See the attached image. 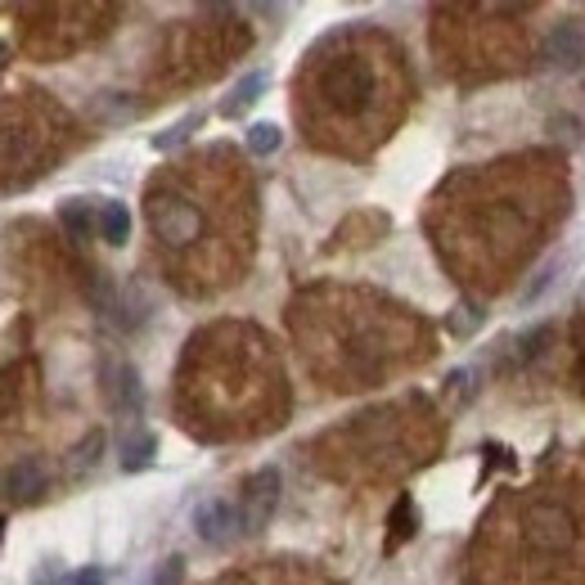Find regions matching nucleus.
Wrapping results in <instances>:
<instances>
[{
  "label": "nucleus",
  "mask_w": 585,
  "mask_h": 585,
  "mask_svg": "<svg viewBox=\"0 0 585 585\" xmlns=\"http://www.w3.org/2000/svg\"><path fill=\"white\" fill-rule=\"evenodd\" d=\"M108 401H114V410L127 419L140 415V379H135L131 365H118V370L108 374Z\"/></svg>",
  "instance_id": "nucleus-18"
},
{
  "label": "nucleus",
  "mask_w": 585,
  "mask_h": 585,
  "mask_svg": "<svg viewBox=\"0 0 585 585\" xmlns=\"http://www.w3.org/2000/svg\"><path fill=\"white\" fill-rule=\"evenodd\" d=\"M212 585H329L320 572L311 568H298V563H258V568H243V572H230Z\"/></svg>",
  "instance_id": "nucleus-16"
},
{
  "label": "nucleus",
  "mask_w": 585,
  "mask_h": 585,
  "mask_svg": "<svg viewBox=\"0 0 585 585\" xmlns=\"http://www.w3.org/2000/svg\"><path fill=\"white\" fill-rule=\"evenodd\" d=\"M59 222H63V230H68L72 239H86V235H91V230L99 226V222H95V216L86 212V203H82V199H72V203H63V207H59Z\"/></svg>",
  "instance_id": "nucleus-22"
},
{
  "label": "nucleus",
  "mask_w": 585,
  "mask_h": 585,
  "mask_svg": "<svg viewBox=\"0 0 585 585\" xmlns=\"http://www.w3.org/2000/svg\"><path fill=\"white\" fill-rule=\"evenodd\" d=\"M216 10H207L203 19H190L171 27L167 50H163V82L167 86H190V82H207L216 77L230 59H239L248 50V27L226 10L222 23H212Z\"/></svg>",
  "instance_id": "nucleus-10"
},
{
  "label": "nucleus",
  "mask_w": 585,
  "mask_h": 585,
  "mask_svg": "<svg viewBox=\"0 0 585 585\" xmlns=\"http://www.w3.org/2000/svg\"><path fill=\"white\" fill-rule=\"evenodd\" d=\"M176 410L180 423L207 442L279 428L288 415V387L271 338L243 320L199 329L176 370Z\"/></svg>",
  "instance_id": "nucleus-5"
},
{
  "label": "nucleus",
  "mask_w": 585,
  "mask_h": 585,
  "mask_svg": "<svg viewBox=\"0 0 585 585\" xmlns=\"http://www.w3.org/2000/svg\"><path fill=\"white\" fill-rule=\"evenodd\" d=\"M279 127L275 122H258V127H248V150L252 154H275L279 150Z\"/></svg>",
  "instance_id": "nucleus-24"
},
{
  "label": "nucleus",
  "mask_w": 585,
  "mask_h": 585,
  "mask_svg": "<svg viewBox=\"0 0 585 585\" xmlns=\"http://www.w3.org/2000/svg\"><path fill=\"white\" fill-rule=\"evenodd\" d=\"M72 144V118L41 91L0 99V190H23L46 176Z\"/></svg>",
  "instance_id": "nucleus-8"
},
{
  "label": "nucleus",
  "mask_w": 585,
  "mask_h": 585,
  "mask_svg": "<svg viewBox=\"0 0 585 585\" xmlns=\"http://www.w3.org/2000/svg\"><path fill=\"white\" fill-rule=\"evenodd\" d=\"M437 446H442V419L432 401L401 396L392 406L347 419L343 428H329L311 446V459L338 482H387L428 464Z\"/></svg>",
  "instance_id": "nucleus-7"
},
{
  "label": "nucleus",
  "mask_w": 585,
  "mask_h": 585,
  "mask_svg": "<svg viewBox=\"0 0 585 585\" xmlns=\"http://www.w3.org/2000/svg\"><path fill=\"white\" fill-rule=\"evenodd\" d=\"M95 222H99V239L104 243H127L131 239V212L122 203H99Z\"/></svg>",
  "instance_id": "nucleus-19"
},
{
  "label": "nucleus",
  "mask_w": 585,
  "mask_h": 585,
  "mask_svg": "<svg viewBox=\"0 0 585 585\" xmlns=\"http://www.w3.org/2000/svg\"><path fill=\"white\" fill-rule=\"evenodd\" d=\"M0 491H5L10 504H36V500L50 491V468H46V459L27 455V459L10 464L5 478H0Z\"/></svg>",
  "instance_id": "nucleus-13"
},
{
  "label": "nucleus",
  "mask_w": 585,
  "mask_h": 585,
  "mask_svg": "<svg viewBox=\"0 0 585 585\" xmlns=\"http://www.w3.org/2000/svg\"><path fill=\"white\" fill-rule=\"evenodd\" d=\"M292 114L307 140L329 154H370L406 118L410 72L396 41L374 27H343L307 55Z\"/></svg>",
  "instance_id": "nucleus-3"
},
{
  "label": "nucleus",
  "mask_w": 585,
  "mask_h": 585,
  "mask_svg": "<svg viewBox=\"0 0 585 585\" xmlns=\"http://www.w3.org/2000/svg\"><path fill=\"white\" fill-rule=\"evenodd\" d=\"M194 527L207 545H230L243 536V518H239V504L235 500H203L199 514H194Z\"/></svg>",
  "instance_id": "nucleus-15"
},
{
  "label": "nucleus",
  "mask_w": 585,
  "mask_h": 585,
  "mask_svg": "<svg viewBox=\"0 0 585 585\" xmlns=\"http://www.w3.org/2000/svg\"><path fill=\"white\" fill-rule=\"evenodd\" d=\"M406 536H415V504H410V496H401L396 500V509H392V536H387V550H396Z\"/></svg>",
  "instance_id": "nucleus-23"
},
{
  "label": "nucleus",
  "mask_w": 585,
  "mask_h": 585,
  "mask_svg": "<svg viewBox=\"0 0 585 585\" xmlns=\"http://www.w3.org/2000/svg\"><path fill=\"white\" fill-rule=\"evenodd\" d=\"M581 55H585V32H581V23H559V27L550 32V41H545V50H540V63H545V68H572Z\"/></svg>",
  "instance_id": "nucleus-17"
},
{
  "label": "nucleus",
  "mask_w": 585,
  "mask_h": 585,
  "mask_svg": "<svg viewBox=\"0 0 585 585\" xmlns=\"http://www.w3.org/2000/svg\"><path fill=\"white\" fill-rule=\"evenodd\" d=\"M68 585H104V572H99V568H86V572H77V576H68Z\"/></svg>",
  "instance_id": "nucleus-27"
},
{
  "label": "nucleus",
  "mask_w": 585,
  "mask_h": 585,
  "mask_svg": "<svg viewBox=\"0 0 585 585\" xmlns=\"http://www.w3.org/2000/svg\"><path fill=\"white\" fill-rule=\"evenodd\" d=\"M239 518H243V536H258L271 514H275V504H279V473L275 468H258L252 478L239 487Z\"/></svg>",
  "instance_id": "nucleus-12"
},
{
  "label": "nucleus",
  "mask_w": 585,
  "mask_h": 585,
  "mask_svg": "<svg viewBox=\"0 0 585 585\" xmlns=\"http://www.w3.org/2000/svg\"><path fill=\"white\" fill-rule=\"evenodd\" d=\"M262 91H266V77H262V72H248V77H243V82H239V86L226 95L222 114H226V118H239V114H248V108L262 99Z\"/></svg>",
  "instance_id": "nucleus-20"
},
{
  "label": "nucleus",
  "mask_w": 585,
  "mask_h": 585,
  "mask_svg": "<svg viewBox=\"0 0 585 585\" xmlns=\"http://www.w3.org/2000/svg\"><path fill=\"white\" fill-rule=\"evenodd\" d=\"M194 127H203V114H194V118H186V122H176L167 135H158V140H154V150H171V144H180V140H186Z\"/></svg>",
  "instance_id": "nucleus-26"
},
{
  "label": "nucleus",
  "mask_w": 585,
  "mask_h": 585,
  "mask_svg": "<svg viewBox=\"0 0 585 585\" xmlns=\"http://www.w3.org/2000/svg\"><path fill=\"white\" fill-rule=\"evenodd\" d=\"M0 527H5V518H0Z\"/></svg>",
  "instance_id": "nucleus-29"
},
{
  "label": "nucleus",
  "mask_w": 585,
  "mask_h": 585,
  "mask_svg": "<svg viewBox=\"0 0 585 585\" xmlns=\"http://www.w3.org/2000/svg\"><path fill=\"white\" fill-rule=\"evenodd\" d=\"M252 180L235 150L212 144L203 154L171 163L144 190V222H150L163 271L186 292H216L243 275L252 258Z\"/></svg>",
  "instance_id": "nucleus-2"
},
{
  "label": "nucleus",
  "mask_w": 585,
  "mask_h": 585,
  "mask_svg": "<svg viewBox=\"0 0 585 585\" xmlns=\"http://www.w3.org/2000/svg\"><path fill=\"white\" fill-rule=\"evenodd\" d=\"M36 396V370L32 365H10L0 370V428H14Z\"/></svg>",
  "instance_id": "nucleus-14"
},
{
  "label": "nucleus",
  "mask_w": 585,
  "mask_h": 585,
  "mask_svg": "<svg viewBox=\"0 0 585 585\" xmlns=\"http://www.w3.org/2000/svg\"><path fill=\"white\" fill-rule=\"evenodd\" d=\"M478 585H585V491L504 496L473 540Z\"/></svg>",
  "instance_id": "nucleus-6"
},
{
  "label": "nucleus",
  "mask_w": 585,
  "mask_h": 585,
  "mask_svg": "<svg viewBox=\"0 0 585 585\" xmlns=\"http://www.w3.org/2000/svg\"><path fill=\"white\" fill-rule=\"evenodd\" d=\"M307 370L324 387L356 392L406 374L432 356V329L401 302L365 288H307L288 307Z\"/></svg>",
  "instance_id": "nucleus-4"
},
{
  "label": "nucleus",
  "mask_w": 585,
  "mask_h": 585,
  "mask_svg": "<svg viewBox=\"0 0 585 585\" xmlns=\"http://www.w3.org/2000/svg\"><path fill=\"white\" fill-rule=\"evenodd\" d=\"M99 451H104V432H91L86 442H82L77 451H72V468H77V473H82V468H91V464L99 459Z\"/></svg>",
  "instance_id": "nucleus-25"
},
{
  "label": "nucleus",
  "mask_w": 585,
  "mask_h": 585,
  "mask_svg": "<svg viewBox=\"0 0 585 585\" xmlns=\"http://www.w3.org/2000/svg\"><path fill=\"white\" fill-rule=\"evenodd\" d=\"M114 5H23V50L32 59H63L77 55L86 41L108 27L104 19H114Z\"/></svg>",
  "instance_id": "nucleus-11"
},
{
  "label": "nucleus",
  "mask_w": 585,
  "mask_h": 585,
  "mask_svg": "<svg viewBox=\"0 0 585 585\" xmlns=\"http://www.w3.org/2000/svg\"><path fill=\"white\" fill-rule=\"evenodd\" d=\"M154 451H158V437H154V432H135V437H127V446H122V468H127V473L144 468V464L154 459Z\"/></svg>",
  "instance_id": "nucleus-21"
},
{
  "label": "nucleus",
  "mask_w": 585,
  "mask_h": 585,
  "mask_svg": "<svg viewBox=\"0 0 585 585\" xmlns=\"http://www.w3.org/2000/svg\"><path fill=\"white\" fill-rule=\"evenodd\" d=\"M0 68H5V46H0Z\"/></svg>",
  "instance_id": "nucleus-28"
},
{
  "label": "nucleus",
  "mask_w": 585,
  "mask_h": 585,
  "mask_svg": "<svg viewBox=\"0 0 585 585\" xmlns=\"http://www.w3.org/2000/svg\"><path fill=\"white\" fill-rule=\"evenodd\" d=\"M518 5H496V10H473L478 23H464L459 10H437V27H432V46L446 72L455 77H504V72L523 68L527 46L518 32L491 41V32L504 27V19H514Z\"/></svg>",
  "instance_id": "nucleus-9"
},
{
  "label": "nucleus",
  "mask_w": 585,
  "mask_h": 585,
  "mask_svg": "<svg viewBox=\"0 0 585 585\" xmlns=\"http://www.w3.org/2000/svg\"><path fill=\"white\" fill-rule=\"evenodd\" d=\"M559 212H568V176L559 158L523 154L451 176L432 199L428 230L442 262L468 288L496 292L532 262Z\"/></svg>",
  "instance_id": "nucleus-1"
}]
</instances>
